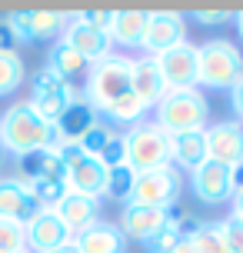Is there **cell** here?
Masks as SVG:
<instances>
[{"label": "cell", "instance_id": "obj_1", "mask_svg": "<svg viewBox=\"0 0 243 253\" xmlns=\"http://www.w3.org/2000/svg\"><path fill=\"white\" fill-rule=\"evenodd\" d=\"M0 147L10 153H30V150H47L57 147V133L47 120L34 114L30 103H13L7 114L0 117Z\"/></svg>", "mask_w": 243, "mask_h": 253}, {"label": "cell", "instance_id": "obj_2", "mask_svg": "<svg viewBox=\"0 0 243 253\" xmlns=\"http://www.w3.org/2000/svg\"><path fill=\"white\" fill-rule=\"evenodd\" d=\"M206 124V100L197 87L187 90H166L163 100L157 103V126L166 133H187V130H203Z\"/></svg>", "mask_w": 243, "mask_h": 253}, {"label": "cell", "instance_id": "obj_3", "mask_svg": "<svg viewBox=\"0 0 243 253\" xmlns=\"http://www.w3.org/2000/svg\"><path fill=\"white\" fill-rule=\"evenodd\" d=\"M130 74H133V60L127 57H103L100 63L90 67L87 80V103L93 110H107L114 100H120L123 93H130Z\"/></svg>", "mask_w": 243, "mask_h": 253}, {"label": "cell", "instance_id": "obj_4", "mask_svg": "<svg viewBox=\"0 0 243 253\" xmlns=\"http://www.w3.org/2000/svg\"><path fill=\"white\" fill-rule=\"evenodd\" d=\"M127 167L133 173H147V170H157V167L170 164V133L157 124H143L133 126L127 137Z\"/></svg>", "mask_w": 243, "mask_h": 253}, {"label": "cell", "instance_id": "obj_5", "mask_svg": "<svg viewBox=\"0 0 243 253\" xmlns=\"http://www.w3.org/2000/svg\"><path fill=\"white\" fill-rule=\"evenodd\" d=\"M243 77V53L233 47L230 40H210L200 47V74L197 80L206 87H233Z\"/></svg>", "mask_w": 243, "mask_h": 253}, {"label": "cell", "instance_id": "obj_6", "mask_svg": "<svg viewBox=\"0 0 243 253\" xmlns=\"http://www.w3.org/2000/svg\"><path fill=\"white\" fill-rule=\"evenodd\" d=\"M74 100H77V93H74V87H70L67 80H60V77L50 74V70H40V74L34 77V97L27 103L34 107V114H37L40 120H47V124L53 126Z\"/></svg>", "mask_w": 243, "mask_h": 253}, {"label": "cell", "instance_id": "obj_7", "mask_svg": "<svg viewBox=\"0 0 243 253\" xmlns=\"http://www.w3.org/2000/svg\"><path fill=\"white\" fill-rule=\"evenodd\" d=\"M154 63L160 70V77H163L166 90H187L197 84V74H200V47H193V43L183 40L177 47L157 53Z\"/></svg>", "mask_w": 243, "mask_h": 253}, {"label": "cell", "instance_id": "obj_8", "mask_svg": "<svg viewBox=\"0 0 243 253\" xmlns=\"http://www.w3.org/2000/svg\"><path fill=\"white\" fill-rule=\"evenodd\" d=\"M177 197H180V173L166 164V167H157V170H147V173H137L130 203L170 210V203L177 200Z\"/></svg>", "mask_w": 243, "mask_h": 253}, {"label": "cell", "instance_id": "obj_9", "mask_svg": "<svg viewBox=\"0 0 243 253\" xmlns=\"http://www.w3.org/2000/svg\"><path fill=\"white\" fill-rule=\"evenodd\" d=\"M3 24L10 27V34L17 40H47L57 30H64L67 13H60V10H13L10 17H3Z\"/></svg>", "mask_w": 243, "mask_h": 253}, {"label": "cell", "instance_id": "obj_10", "mask_svg": "<svg viewBox=\"0 0 243 253\" xmlns=\"http://www.w3.org/2000/svg\"><path fill=\"white\" fill-rule=\"evenodd\" d=\"M24 237H27V253H53L67 240H74V233L60 223V216L53 210H40L24 227Z\"/></svg>", "mask_w": 243, "mask_h": 253}, {"label": "cell", "instance_id": "obj_11", "mask_svg": "<svg viewBox=\"0 0 243 253\" xmlns=\"http://www.w3.org/2000/svg\"><path fill=\"white\" fill-rule=\"evenodd\" d=\"M37 213H40V203L34 200V193H30V187L24 180H17V177L0 180V216L3 220H13V223L27 227Z\"/></svg>", "mask_w": 243, "mask_h": 253}, {"label": "cell", "instance_id": "obj_12", "mask_svg": "<svg viewBox=\"0 0 243 253\" xmlns=\"http://www.w3.org/2000/svg\"><path fill=\"white\" fill-rule=\"evenodd\" d=\"M193 193L203 203H223L233 197V170L227 164L206 160L193 170Z\"/></svg>", "mask_w": 243, "mask_h": 253}, {"label": "cell", "instance_id": "obj_13", "mask_svg": "<svg viewBox=\"0 0 243 253\" xmlns=\"http://www.w3.org/2000/svg\"><path fill=\"white\" fill-rule=\"evenodd\" d=\"M183 43V17L177 10H157L150 13V20H147V34H143L140 47L147 53H163L170 47H177Z\"/></svg>", "mask_w": 243, "mask_h": 253}, {"label": "cell", "instance_id": "obj_14", "mask_svg": "<svg viewBox=\"0 0 243 253\" xmlns=\"http://www.w3.org/2000/svg\"><path fill=\"white\" fill-rule=\"evenodd\" d=\"M206 137V160H217V164H240L243 160V126L233 124V120H223V124L203 130Z\"/></svg>", "mask_w": 243, "mask_h": 253}, {"label": "cell", "instance_id": "obj_15", "mask_svg": "<svg viewBox=\"0 0 243 253\" xmlns=\"http://www.w3.org/2000/svg\"><path fill=\"white\" fill-rule=\"evenodd\" d=\"M64 43H70V47H74L80 57H87L90 63H100L103 57H110V47H114L110 34H103V30H97V27L80 24V20H70V24H67Z\"/></svg>", "mask_w": 243, "mask_h": 253}, {"label": "cell", "instance_id": "obj_16", "mask_svg": "<svg viewBox=\"0 0 243 253\" xmlns=\"http://www.w3.org/2000/svg\"><path fill=\"white\" fill-rule=\"evenodd\" d=\"M17 167H20L24 183H30V180H67V167H64V160L57 157V147L20 153V157H17Z\"/></svg>", "mask_w": 243, "mask_h": 253}, {"label": "cell", "instance_id": "obj_17", "mask_svg": "<svg viewBox=\"0 0 243 253\" xmlns=\"http://www.w3.org/2000/svg\"><path fill=\"white\" fill-rule=\"evenodd\" d=\"M103 183H107V167L97 157H83L74 167H67V187L70 193H83V197H100Z\"/></svg>", "mask_w": 243, "mask_h": 253}, {"label": "cell", "instance_id": "obj_18", "mask_svg": "<svg viewBox=\"0 0 243 253\" xmlns=\"http://www.w3.org/2000/svg\"><path fill=\"white\" fill-rule=\"evenodd\" d=\"M93 124H97V110H93L87 100H74L64 110V117L53 124L57 143H80V137H83Z\"/></svg>", "mask_w": 243, "mask_h": 253}, {"label": "cell", "instance_id": "obj_19", "mask_svg": "<svg viewBox=\"0 0 243 253\" xmlns=\"http://www.w3.org/2000/svg\"><path fill=\"white\" fill-rule=\"evenodd\" d=\"M53 213L60 216V223L70 233H80V230L97 223V200L93 197H83V193H67L64 200L53 207Z\"/></svg>", "mask_w": 243, "mask_h": 253}, {"label": "cell", "instance_id": "obj_20", "mask_svg": "<svg viewBox=\"0 0 243 253\" xmlns=\"http://www.w3.org/2000/svg\"><path fill=\"white\" fill-rule=\"evenodd\" d=\"M130 90L137 93L143 100V107H154V103L163 100L166 93V84L160 70H157L154 57H147V60H133V74H130Z\"/></svg>", "mask_w": 243, "mask_h": 253}, {"label": "cell", "instance_id": "obj_21", "mask_svg": "<svg viewBox=\"0 0 243 253\" xmlns=\"http://www.w3.org/2000/svg\"><path fill=\"white\" fill-rule=\"evenodd\" d=\"M74 243L80 253H123L127 237H123V230L110 227V223H93V227L80 230Z\"/></svg>", "mask_w": 243, "mask_h": 253}, {"label": "cell", "instance_id": "obj_22", "mask_svg": "<svg viewBox=\"0 0 243 253\" xmlns=\"http://www.w3.org/2000/svg\"><path fill=\"white\" fill-rule=\"evenodd\" d=\"M166 223V213L157 207H140V203H127L123 210V237H137V240H150L157 230Z\"/></svg>", "mask_w": 243, "mask_h": 253}, {"label": "cell", "instance_id": "obj_23", "mask_svg": "<svg viewBox=\"0 0 243 253\" xmlns=\"http://www.w3.org/2000/svg\"><path fill=\"white\" fill-rule=\"evenodd\" d=\"M170 157L187 170H197L206 164V137L203 130H187V133H173L170 137Z\"/></svg>", "mask_w": 243, "mask_h": 253}, {"label": "cell", "instance_id": "obj_24", "mask_svg": "<svg viewBox=\"0 0 243 253\" xmlns=\"http://www.w3.org/2000/svg\"><path fill=\"white\" fill-rule=\"evenodd\" d=\"M47 70L70 84L74 77H80V74H87V70H90V60H87V57H80V53L74 50L70 43H64V40H60V43H53V47H50Z\"/></svg>", "mask_w": 243, "mask_h": 253}, {"label": "cell", "instance_id": "obj_25", "mask_svg": "<svg viewBox=\"0 0 243 253\" xmlns=\"http://www.w3.org/2000/svg\"><path fill=\"white\" fill-rule=\"evenodd\" d=\"M147 20H150V13L143 10H120L110 27V40L123 43V47H137L147 34Z\"/></svg>", "mask_w": 243, "mask_h": 253}, {"label": "cell", "instance_id": "obj_26", "mask_svg": "<svg viewBox=\"0 0 243 253\" xmlns=\"http://www.w3.org/2000/svg\"><path fill=\"white\" fill-rule=\"evenodd\" d=\"M190 243H193V250H197V253H230L223 223H200V230L193 233Z\"/></svg>", "mask_w": 243, "mask_h": 253}, {"label": "cell", "instance_id": "obj_27", "mask_svg": "<svg viewBox=\"0 0 243 253\" xmlns=\"http://www.w3.org/2000/svg\"><path fill=\"white\" fill-rule=\"evenodd\" d=\"M133 183H137V173H133L127 164H123V167H114V170H107L103 193H107L110 200H127L130 203V197H133Z\"/></svg>", "mask_w": 243, "mask_h": 253}, {"label": "cell", "instance_id": "obj_28", "mask_svg": "<svg viewBox=\"0 0 243 253\" xmlns=\"http://www.w3.org/2000/svg\"><path fill=\"white\" fill-rule=\"evenodd\" d=\"M27 187H30V193H34V200L40 203V210H53V207L70 193L67 180H30Z\"/></svg>", "mask_w": 243, "mask_h": 253}, {"label": "cell", "instance_id": "obj_29", "mask_svg": "<svg viewBox=\"0 0 243 253\" xmlns=\"http://www.w3.org/2000/svg\"><path fill=\"white\" fill-rule=\"evenodd\" d=\"M24 84V60L13 53H0V97H7Z\"/></svg>", "mask_w": 243, "mask_h": 253}, {"label": "cell", "instance_id": "obj_30", "mask_svg": "<svg viewBox=\"0 0 243 253\" xmlns=\"http://www.w3.org/2000/svg\"><path fill=\"white\" fill-rule=\"evenodd\" d=\"M143 110H147V107H143V100L133 93V90H130V93H123L120 100H114L110 107H107L110 120H117V124H137V120L143 117Z\"/></svg>", "mask_w": 243, "mask_h": 253}, {"label": "cell", "instance_id": "obj_31", "mask_svg": "<svg viewBox=\"0 0 243 253\" xmlns=\"http://www.w3.org/2000/svg\"><path fill=\"white\" fill-rule=\"evenodd\" d=\"M17 250H27L24 227L0 216V253H17Z\"/></svg>", "mask_w": 243, "mask_h": 253}, {"label": "cell", "instance_id": "obj_32", "mask_svg": "<svg viewBox=\"0 0 243 253\" xmlns=\"http://www.w3.org/2000/svg\"><path fill=\"white\" fill-rule=\"evenodd\" d=\"M97 160H100L107 170L127 164V143H123V137H120V133H110V140L103 143V150L97 153Z\"/></svg>", "mask_w": 243, "mask_h": 253}, {"label": "cell", "instance_id": "obj_33", "mask_svg": "<svg viewBox=\"0 0 243 253\" xmlns=\"http://www.w3.org/2000/svg\"><path fill=\"white\" fill-rule=\"evenodd\" d=\"M107 140H110V130H107L103 124H93V126L87 130V133L80 137L77 147H80L83 153H87V157H97V153L103 150V143H107Z\"/></svg>", "mask_w": 243, "mask_h": 253}, {"label": "cell", "instance_id": "obj_34", "mask_svg": "<svg viewBox=\"0 0 243 253\" xmlns=\"http://www.w3.org/2000/svg\"><path fill=\"white\" fill-rule=\"evenodd\" d=\"M180 243V233H177V223H163V227L157 230L154 237H150V240H147V247H150V250L154 253H170L173 250V247H177Z\"/></svg>", "mask_w": 243, "mask_h": 253}, {"label": "cell", "instance_id": "obj_35", "mask_svg": "<svg viewBox=\"0 0 243 253\" xmlns=\"http://www.w3.org/2000/svg\"><path fill=\"white\" fill-rule=\"evenodd\" d=\"M114 17H117V10H83V13H77L74 20H80V24H87V27H97V30H103V34H110Z\"/></svg>", "mask_w": 243, "mask_h": 253}, {"label": "cell", "instance_id": "obj_36", "mask_svg": "<svg viewBox=\"0 0 243 253\" xmlns=\"http://www.w3.org/2000/svg\"><path fill=\"white\" fill-rule=\"evenodd\" d=\"M223 230H227V247H230V253H243V220L230 216V220H223Z\"/></svg>", "mask_w": 243, "mask_h": 253}, {"label": "cell", "instance_id": "obj_37", "mask_svg": "<svg viewBox=\"0 0 243 253\" xmlns=\"http://www.w3.org/2000/svg\"><path fill=\"white\" fill-rule=\"evenodd\" d=\"M13 47H17V37L10 34V27L0 20V53H13Z\"/></svg>", "mask_w": 243, "mask_h": 253}, {"label": "cell", "instance_id": "obj_38", "mask_svg": "<svg viewBox=\"0 0 243 253\" xmlns=\"http://www.w3.org/2000/svg\"><path fill=\"white\" fill-rule=\"evenodd\" d=\"M227 17H230L227 10H197V20L200 24H223Z\"/></svg>", "mask_w": 243, "mask_h": 253}, {"label": "cell", "instance_id": "obj_39", "mask_svg": "<svg viewBox=\"0 0 243 253\" xmlns=\"http://www.w3.org/2000/svg\"><path fill=\"white\" fill-rule=\"evenodd\" d=\"M230 90H233V110H237V114L243 117V77L237 80V84H233Z\"/></svg>", "mask_w": 243, "mask_h": 253}, {"label": "cell", "instance_id": "obj_40", "mask_svg": "<svg viewBox=\"0 0 243 253\" xmlns=\"http://www.w3.org/2000/svg\"><path fill=\"white\" fill-rule=\"evenodd\" d=\"M230 170H233V193H240V190H243V160H240V164H233Z\"/></svg>", "mask_w": 243, "mask_h": 253}, {"label": "cell", "instance_id": "obj_41", "mask_svg": "<svg viewBox=\"0 0 243 253\" xmlns=\"http://www.w3.org/2000/svg\"><path fill=\"white\" fill-rule=\"evenodd\" d=\"M233 216L243 220V190H240V193H233Z\"/></svg>", "mask_w": 243, "mask_h": 253}, {"label": "cell", "instance_id": "obj_42", "mask_svg": "<svg viewBox=\"0 0 243 253\" xmlns=\"http://www.w3.org/2000/svg\"><path fill=\"white\" fill-rule=\"evenodd\" d=\"M170 253H197V250H193V243H190V240H180Z\"/></svg>", "mask_w": 243, "mask_h": 253}, {"label": "cell", "instance_id": "obj_43", "mask_svg": "<svg viewBox=\"0 0 243 253\" xmlns=\"http://www.w3.org/2000/svg\"><path fill=\"white\" fill-rule=\"evenodd\" d=\"M53 253H80V250H77V243H74V240H67L64 247H57Z\"/></svg>", "mask_w": 243, "mask_h": 253}, {"label": "cell", "instance_id": "obj_44", "mask_svg": "<svg viewBox=\"0 0 243 253\" xmlns=\"http://www.w3.org/2000/svg\"><path fill=\"white\" fill-rule=\"evenodd\" d=\"M237 27H240V37H243V10L237 13Z\"/></svg>", "mask_w": 243, "mask_h": 253}, {"label": "cell", "instance_id": "obj_45", "mask_svg": "<svg viewBox=\"0 0 243 253\" xmlns=\"http://www.w3.org/2000/svg\"><path fill=\"white\" fill-rule=\"evenodd\" d=\"M17 253H27V250H17Z\"/></svg>", "mask_w": 243, "mask_h": 253}]
</instances>
